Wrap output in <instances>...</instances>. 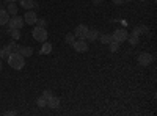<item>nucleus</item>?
Returning <instances> with one entry per match:
<instances>
[{
	"instance_id": "nucleus-1",
	"label": "nucleus",
	"mask_w": 157,
	"mask_h": 116,
	"mask_svg": "<svg viewBox=\"0 0 157 116\" xmlns=\"http://www.w3.org/2000/svg\"><path fill=\"white\" fill-rule=\"evenodd\" d=\"M8 60V64L13 68V69H16V71H21L22 68H25V58L17 52V54H10V57L6 58Z\"/></svg>"
},
{
	"instance_id": "nucleus-2",
	"label": "nucleus",
	"mask_w": 157,
	"mask_h": 116,
	"mask_svg": "<svg viewBox=\"0 0 157 116\" xmlns=\"http://www.w3.org/2000/svg\"><path fill=\"white\" fill-rule=\"evenodd\" d=\"M32 36L35 38L38 43H44V41H47V28L38 27V25H36V27L32 30Z\"/></svg>"
},
{
	"instance_id": "nucleus-3",
	"label": "nucleus",
	"mask_w": 157,
	"mask_h": 116,
	"mask_svg": "<svg viewBox=\"0 0 157 116\" xmlns=\"http://www.w3.org/2000/svg\"><path fill=\"white\" fill-rule=\"evenodd\" d=\"M127 36H129V33H127L126 28H118L112 35V41H115V43H124L127 39Z\"/></svg>"
},
{
	"instance_id": "nucleus-4",
	"label": "nucleus",
	"mask_w": 157,
	"mask_h": 116,
	"mask_svg": "<svg viewBox=\"0 0 157 116\" xmlns=\"http://www.w3.org/2000/svg\"><path fill=\"white\" fill-rule=\"evenodd\" d=\"M22 27H24V19L16 14V16H13V17L8 21V30H6V32L10 33L11 28H19V30H21Z\"/></svg>"
},
{
	"instance_id": "nucleus-5",
	"label": "nucleus",
	"mask_w": 157,
	"mask_h": 116,
	"mask_svg": "<svg viewBox=\"0 0 157 116\" xmlns=\"http://www.w3.org/2000/svg\"><path fill=\"white\" fill-rule=\"evenodd\" d=\"M74 50L75 52H86L88 50V43H86V39H82V38H78V39H75L74 41Z\"/></svg>"
},
{
	"instance_id": "nucleus-6",
	"label": "nucleus",
	"mask_w": 157,
	"mask_h": 116,
	"mask_svg": "<svg viewBox=\"0 0 157 116\" xmlns=\"http://www.w3.org/2000/svg\"><path fill=\"white\" fill-rule=\"evenodd\" d=\"M137 60H138V64H141V66H149L152 63V55L148 52H141V54H138Z\"/></svg>"
},
{
	"instance_id": "nucleus-7",
	"label": "nucleus",
	"mask_w": 157,
	"mask_h": 116,
	"mask_svg": "<svg viewBox=\"0 0 157 116\" xmlns=\"http://www.w3.org/2000/svg\"><path fill=\"white\" fill-rule=\"evenodd\" d=\"M38 21V16H36V13L29 9L27 13L24 14V24H27V25H35Z\"/></svg>"
},
{
	"instance_id": "nucleus-8",
	"label": "nucleus",
	"mask_w": 157,
	"mask_h": 116,
	"mask_svg": "<svg viewBox=\"0 0 157 116\" xmlns=\"http://www.w3.org/2000/svg\"><path fill=\"white\" fill-rule=\"evenodd\" d=\"M86 32H88V27H86L85 24H80V25H77V27H75L74 35H75V38H82V39H85Z\"/></svg>"
},
{
	"instance_id": "nucleus-9",
	"label": "nucleus",
	"mask_w": 157,
	"mask_h": 116,
	"mask_svg": "<svg viewBox=\"0 0 157 116\" xmlns=\"http://www.w3.org/2000/svg\"><path fill=\"white\" fill-rule=\"evenodd\" d=\"M98 36H99V32H98L96 28H88V32H86V35H85V39L90 41V43H93V41L98 39Z\"/></svg>"
},
{
	"instance_id": "nucleus-10",
	"label": "nucleus",
	"mask_w": 157,
	"mask_h": 116,
	"mask_svg": "<svg viewBox=\"0 0 157 116\" xmlns=\"http://www.w3.org/2000/svg\"><path fill=\"white\" fill-rule=\"evenodd\" d=\"M19 5L25 9H32V8H38V3L35 2V0H19Z\"/></svg>"
},
{
	"instance_id": "nucleus-11",
	"label": "nucleus",
	"mask_w": 157,
	"mask_h": 116,
	"mask_svg": "<svg viewBox=\"0 0 157 116\" xmlns=\"http://www.w3.org/2000/svg\"><path fill=\"white\" fill-rule=\"evenodd\" d=\"M47 105H49L50 108H58V107H60V97H57V96L52 94V96L47 99Z\"/></svg>"
},
{
	"instance_id": "nucleus-12",
	"label": "nucleus",
	"mask_w": 157,
	"mask_h": 116,
	"mask_svg": "<svg viewBox=\"0 0 157 116\" xmlns=\"http://www.w3.org/2000/svg\"><path fill=\"white\" fill-rule=\"evenodd\" d=\"M10 21V14H8V11L3 9V8H0V25H5L8 24Z\"/></svg>"
},
{
	"instance_id": "nucleus-13",
	"label": "nucleus",
	"mask_w": 157,
	"mask_h": 116,
	"mask_svg": "<svg viewBox=\"0 0 157 116\" xmlns=\"http://www.w3.org/2000/svg\"><path fill=\"white\" fill-rule=\"evenodd\" d=\"M17 9H19V6L16 5V2H11V3H8V6H6L8 14H11V16H16V14H17Z\"/></svg>"
},
{
	"instance_id": "nucleus-14",
	"label": "nucleus",
	"mask_w": 157,
	"mask_h": 116,
	"mask_svg": "<svg viewBox=\"0 0 157 116\" xmlns=\"http://www.w3.org/2000/svg\"><path fill=\"white\" fill-rule=\"evenodd\" d=\"M149 32V28L146 27V25H137V27L134 28V33L137 35V36H140V35H145V33H148Z\"/></svg>"
},
{
	"instance_id": "nucleus-15",
	"label": "nucleus",
	"mask_w": 157,
	"mask_h": 116,
	"mask_svg": "<svg viewBox=\"0 0 157 116\" xmlns=\"http://www.w3.org/2000/svg\"><path fill=\"white\" fill-rule=\"evenodd\" d=\"M19 54H21L24 58L32 57V55H33V49H32V47H21V49H19Z\"/></svg>"
},
{
	"instance_id": "nucleus-16",
	"label": "nucleus",
	"mask_w": 157,
	"mask_h": 116,
	"mask_svg": "<svg viewBox=\"0 0 157 116\" xmlns=\"http://www.w3.org/2000/svg\"><path fill=\"white\" fill-rule=\"evenodd\" d=\"M6 47L10 49V52H11V54H17V52H19V49H21V46H19V44H16V41H14V39L10 41Z\"/></svg>"
},
{
	"instance_id": "nucleus-17",
	"label": "nucleus",
	"mask_w": 157,
	"mask_h": 116,
	"mask_svg": "<svg viewBox=\"0 0 157 116\" xmlns=\"http://www.w3.org/2000/svg\"><path fill=\"white\" fill-rule=\"evenodd\" d=\"M52 52V44L50 43H43V47H41V55H49Z\"/></svg>"
},
{
	"instance_id": "nucleus-18",
	"label": "nucleus",
	"mask_w": 157,
	"mask_h": 116,
	"mask_svg": "<svg viewBox=\"0 0 157 116\" xmlns=\"http://www.w3.org/2000/svg\"><path fill=\"white\" fill-rule=\"evenodd\" d=\"M126 41H129V43L132 44V46H137V44L140 43V39H138V36H137V35H135L134 32H132V33H130V35L127 36V39H126Z\"/></svg>"
},
{
	"instance_id": "nucleus-19",
	"label": "nucleus",
	"mask_w": 157,
	"mask_h": 116,
	"mask_svg": "<svg viewBox=\"0 0 157 116\" xmlns=\"http://www.w3.org/2000/svg\"><path fill=\"white\" fill-rule=\"evenodd\" d=\"M10 35H11V38H13L14 41H17L19 38H21V30H19V28H11V30H10Z\"/></svg>"
},
{
	"instance_id": "nucleus-20",
	"label": "nucleus",
	"mask_w": 157,
	"mask_h": 116,
	"mask_svg": "<svg viewBox=\"0 0 157 116\" xmlns=\"http://www.w3.org/2000/svg\"><path fill=\"white\" fill-rule=\"evenodd\" d=\"M99 41L102 44H110L112 43V35H101L99 36Z\"/></svg>"
},
{
	"instance_id": "nucleus-21",
	"label": "nucleus",
	"mask_w": 157,
	"mask_h": 116,
	"mask_svg": "<svg viewBox=\"0 0 157 116\" xmlns=\"http://www.w3.org/2000/svg\"><path fill=\"white\" fill-rule=\"evenodd\" d=\"M36 105H38L39 108H44V107L47 105V99H46L44 96H41V97H38V99H36Z\"/></svg>"
},
{
	"instance_id": "nucleus-22",
	"label": "nucleus",
	"mask_w": 157,
	"mask_h": 116,
	"mask_svg": "<svg viewBox=\"0 0 157 116\" xmlns=\"http://www.w3.org/2000/svg\"><path fill=\"white\" fill-rule=\"evenodd\" d=\"M64 41H66L68 44H74V41H75V35L71 32V33H66V36H64Z\"/></svg>"
},
{
	"instance_id": "nucleus-23",
	"label": "nucleus",
	"mask_w": 157,
	"mask_h": 116,
	"mask_svg": "<svg viewBox=\"0 0 157 116\" xmlns=\"http://www.w3.org/2000/svg\"><path fill=\"white\" fill-rule=\"evenodd\" d=\"M10 54H11V52H10V49L5 46L2 50H0V58H2V60H6V58L10 57Z\"/></svg>"
},
{
	"instance_id": "nucleus-24",
	"label": "nucleus",
	"mask_w": 157,
	"mask_h": 116,
	"mask_svg": "<svg viewBox=\"0 0 157 116\" xmlns=\"http://www.w3.org/2000/svg\"><path fill=\"white\" fill-rule=\"evenodd\" d=\"M118 47H120V43H115V41H112V43H110V52H116Z\"/></svg>"
},
{
	"instance_id": "nucleus-25",
	"label": "nucleus",
	"mask_w": 157,
	"mask_h": 116,
	"mask_svg": "<svg viewBox=\"0 0 157 116\" xmlns=\"http://www.w3.org/2000/svg\"><path fill=\"white\" fill-rule=\"evenodd\" d=\"M36 24H38V27H44V28H46L47 21H46V19H38V21H36Z\"/></svg>"
},
{
	"instance_id": "nucleus-26",
	"label": "nucleus",
	"mask_w": 157,
	"mask_h": 116,
	"mask_svg": "<svg viewBox=\"0 0 157 116\" xmlns=\"http://www.w3.org/2000/svg\"><path fill=\"white\" fill-rule=\"evenodd\" d=\"M43 96H44V97H46V99H49V97H50V96H52V91H50V89H46V91H44V93H43Z\"/></svg>"
},
{
	"instance_id": "nucleus-27",
	"label": "nucleus",
	"mask_w": 157,
	"mask_h": 116,
	"mask_svg": "<svg viewBox=\"0 0 157 116\" xmlns=\"http://www.w3.org/2000/svg\"><path fill=\"white\" fill-rule=\"evenodd\" d=\"M93 2V5H96V6H99L101 3H102V0H91Z\"/></svg>"
},
{
	"instance_id": "nucleus-28",
	"label": "nucleus",
	"mask_w": 157,
	"mask_h": 116,
	"mask_svg": "<svg viewBox=\"0 0 157 116\" xmlns=\"http://www.w3.org/2000/svg\"><path fill=\"white\" fill-rule=\"evenodd\" d=\"M123 2H124V0H113V3H115V5H121Z\"/></svg>"
},
{
	"instance_id": "nucleus-29",
	"label": "nucleus",
	"mask_w": 157,
	"mask_h": 116,
	"mask_svg": "<svg viewBox=\"0 0 157 116\" xmlns=\"http://www.w3.org/2000/svg\"><path fill=\"white\" fill-rule=\"evenodd\" d=\"M5 114H8V116H10V114H11V116H13V114H16V111H14V110H10V111H6V113H5Z\"/></svg>"
},
{
	"instance_id": "nucleus-30",
	"label": "nucleus",
	"mask_w": 157,
	"mask_h": 116,
	"mask_svg": "<svg viewBox=\"0 0 157 116\" xmlns=\"http://www.w3.org/2000/svg\"><path fill=\"white\" fill-rule=\"evenodd\" d=\"M6 3H11V2H16V0H5Z\"/></svg>"
},
{
	"instance_id": "nucleus-31",
	"label": "nucleus",
	"mask_w": 157,
	"mask_h": 116,
	"mask_svg": "<svg viewBox=\"0 0 157 116\" xmlns=\"http://www.w3.org/2000/svg\"><path fill=\"white\" fill-rule=\"evenodd\" d=\"M0 68H2V58H0Z\"/></svg>"
},
{
	"instance_id": "nucleus-32",
	"label": "nucleus",
	"mask_w": 157,
	"mask_h": 116,
	"mask_svg": "<svg viewBox=\"0 0 157 116\" xmlns=\"http://www.w3.org/2000/svg\"><path fill=\"white\" fill-rule=\"evenodd\" d=\"M0 8H2V0H0Z\"/></svg>"
},
{
	"instance_id": "nucleus-33",
	"label": "nucleus",
	"mask_w": 157,
	"mask_h": 116,
	"mask_svg": "<svg viewBox=\"0 0 157 116\" xmlns=\"http://www.w3.org/2000/svg\"><path fill=\"white\" fill-rule=\"evenodd\" d=\"M126 2H132V0H126Z\"/></svg>"
},
{
	"instance_id": "nucleus-34",
	"label": "nucleus",
	"mask_w": 157,
	"mask_h": 116,
	"mask_svg": "<svg viewBox=\"0 0 157 116\" xmlns=\"http://www.w3.org/2000/svg\"><path fill=\"white\" fill-rule=\"evenodd\" d=\"M141 2H145V0H141Z\"/></svg>"
}]
</instances>
